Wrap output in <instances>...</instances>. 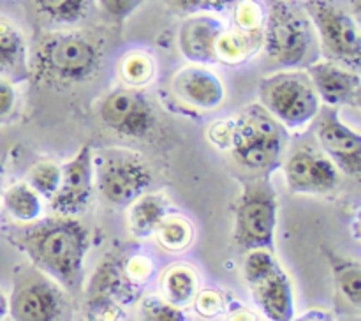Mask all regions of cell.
Segmentation results:
<instances>
[{"label": "cell", "instance_id": "6da1fadb", "mask_svg": "<svg viewBox=\"0 0 361 321\" xmlns=\"http://www.w3.org/2000/svg\"><path fill=\"white\" fill-rule=\"evenodd\" d=\"M13 242L39 270L66 288H76L81 282L92 236L78 217L55 214L39 219L23 228Z\"/></svg>", "mask_w": 361, "mask_h": 321}, {"label": "cell", "instance_id": "7a4b0ae2", "mask_svg": "<svg viewBox=\"0 0 361 321\" xmlns=\"http://www.w3.org/2000/svg\"><path fill=\"white\" fill-rule=\"evenodd\" d=\"M233 116L229 152L256 176H270L284 162L288 131L259 104L245 106Z\"/></svg>", "mask_w": 361, "mask_h": 321}, {"label": "cell", "instance_id": "3957f363", "mask_svg": "<svg viewBox=\"0 0 361 321\" xmlns=\"http://www.w3.org/2000/svg\"><path fill=\"white\" fill-rule=\"evenodd\" d=\"M102 55L94 41L66 32L42 39L32 62L35 81L53 87H71L90 81L101 69Z\"/></svg>", "mask_w": 361, "mask_h": 321}, {"label": "cell", "instance_id": "277c9868", "mask_svg": "<svg viewBox=\"0 0 361 321\" xmlns=\"http://www.w3.org/2000/svg\"><path fill=\"white\" fill-rule=\"evenodd\" d=\"M259 104L288 133H302L321 113V101L302 71H279L259 81Z\"/></svg>", "mask_w": 361, "mask_h": 321}, {"label": "cell", "instance_id": "5b68a950", "mask_svg": "<svg viewBox=\"0 0 361 321\" xmlns=\"http://www.w3.org/2000/svg\"><path fill=\"white\" fill-rule=\"evenodd\" d=\"M279 196L268 176H254L242 186L235 205V242L240 249L274 250Z\"/></svg>", "mask_w": 361, "mask_h": 321}, {"label": "cell", "instance_id": "8992f818", "mask_svg": "<svg viewBox=\"0 0 361 321\" xmlns=\"http://www.w3.org/2000/svg\"><path fill=\"white\" fill-rule=\"evenodd\" d=\"M242 272L254 302L268 320L291 321L295 317L293 282L282 270L274 250H247Z\"/></svg>", "mask_w": 361, "mask_h": 321}, {"label": "cell", "instance_id": "52a82bcc", "mask_svg": "<svg viewBox=\"0 0 361 321\" xmlns=\"http://www.w3.org/2000/svg\"><path fill=\"white\" fill-rule=\"evenodd\" d=\"M94 176L101 196L115 207H129L154 183L152 169L143 157L127 150L94 155Z\"/></svg>", "mask_w": 361, "mask_h": 321}, {"label": "cell", "instance_id": "ba28073f", "mask_svg": "<svg viewBox=\"0 0 361 321\" xmlns=\"http://www.w3.org/2000/svg\"><path fill=\"white\" fill-rule=\"evenodd\" d=\"M305 9L319 32L328 60L358 71L361 41L356 21L328 0H307Z\"/></svg>", "mask_w": 361, "mask_h": 321}, {"label": "cell", "instance_id": "9c48e42d", "mask_svg": "<svg viewBox=\"0 0 361 321\" xmlns=\"http://www.w3.org/2000/svg\"><path fill=\"white\" fill-rule=\"evenodd\" d=\"M99 119L123 138H145L155 126V111L147 95L136 88H115L99 104Z\"/></svg>", "mask_w": 361, "mask_h": 321}, {"label": "cell", "instance_id": "30bf717a", "mask_svg": "<svg viewBox=\"0 0 361 321\" xmlns=\"http://www.w3.org/2000/svg\"><path fill=\"white\" fill-rule=\"evenodd\" d=\"M310 34L295 11L279 2L271 7L267 25L264 48L274 62L284 67H298L307 59Z\"/></svg>", "mask_w": 361, "mask_h": 321}, {"label": "cell", "instance_id": "8fae6325", "mask_svg": "<svg viewBox=\"0 0 361 321\" xmlns=\"http://www.w3.org/2000/svg\"><path fill=\"white\" fill-rule=\"evenodd\" d=\"M94 187V152L90 145H83L74 157L62 164V182L49 201L51 212L56 215L78 217L90 205Z\"/></svg>", "mask_w": 361, "mask_h": 321}, {"label": "cell", "instance_id": "7c38bea8", "mask_svg": "<svg viewBox=\"0 0 361 321\" xmlns=\"http://www.w3.org/2000/svg\"><path fill=\"white\" fill-rule=\"evenodd\" d=\"M307 76L319 97L321 104L330 108H360L361 78L358 71L331 60H317L307 67Z\"/></svg>", "mask_w": 361, "mask_h": 321}, {"label": "cell", "instance_id": "4fadbf2b", "mask_svg": "<svg viewBox=\"0 0 361 321\" xmlns=\"http://www.w3.org/2000/svg\"><path fill=\"white\" fill-rule=\"evenodd\" d=\"M316 136L323 154L335 162L341 173L358 178L361 171V136L338 116L335 108L321 116Z\"/></svg>", "mask_w": 361, "mask_h": 321}, {"label": "cell", "instance_id": "5bb4252c", "mask_svg": "<svg viewBox=\"0 0 361 321\" xmlns=\"http://www.w3.org/2000/svg\"><path fill=\"white\" fill-rule=\"evenodd\" d=\"M171 90L183 104L203 111L217 109L226 99L224 81L201 63H190L176 71L171 80Z\"/></svg>", "mask_w": 361, "mask_h": 321}, {"label": "cell", "instance_id": "9a60e30c", "mask_svg": "<svg viewBox=\"0 0 361 321\" xmlns=\"http://www.w3.org/2000/svg\"><path fill=\"white\" fill-rule=\"evenodd\" d=\"M62 309V293L48 279H30L16 286L9 300L14 321H56Z\"/></svg>", "mask_w": 361, "mask_h": 321}, {"label": "cell", "instance_id": "2e32d148", "mask_svg": "<svg viewBox=\"0 0 361 321\" xmlns=\"http://www.w3.org/2000/svg\"><path fill=\"white\" fill-rule=\"evenodd\" d=\"M222 32V25L214 18L200 16L185 21L178 35L182 55L190 63H215V42Z\"/></svg>", "mask_w": 361, "mask_h": 321}, {"label": "cell", "instance_id": "e0dca14e", "mask_svg": "<svg viewBox=\"0 0 361 321\" xmlns=\"http://www.w3.org/2000/svg\"><path fill=\"white\" fill-rule=\"evenodd\" d=\"M169 214V200L162 193H145L127 207V226L136 238L154 236L162 219Z\"/></svg>", "mask_w": 361, "mask_h": 321}, {"label": "cell", "instance_id": "ac0fdd59", "mask_svg": "<svg viewBox=\"0 0 361 321\" xmlns=\"http://www.w3.org/2000/svg\"><path fill=\"white\" fill-rule=\"evenodd\" d=\"M2 205L7 214L23 224L42 219L44 214V200L28 186L27 182H16L4 193Z\"/></svg>", "mask_w": 361, "mask_h": 321}, {"label": "cell", "instance_id": "d6986e66", "mask_svg": "<svg viewBox=\"0 0 361 321\" xmlns=\"http://www.w3.org/2000/svg\"><path fill=\"white\" fill-rule=\"evenodd\" d=\"M161 291L162 298L180 309L190 305L197 293L196 272L185 265H175V267L168 268L166 274L162 275Z\"/></svg>", "mask_w": 361, "mask_h": 321}, {"label": "cell", "instance_id": "ffe728a7", "mask_svg": "<svg viewBox=\"0 0 361 321\" xmlns=\"http://www.w3.org/2000/svg\"><path fill=\"white\" fill-rule=\"evenodd\" d=\"M257 42L250 32H221L215 42V60L228 66H240L256 53Z\"/></svg>", "mask_w": 361, "mask_h": 321}, {"label": "cell", "instance_id": "44dd1931", "mask_svg": "<svg viewBox=\"0 0 361 321\" xmlns=\"http://www.w3.org/2000/svg\"><path fill=\"white\" fill-rule=\"evenodd\" d=\"M326 258L334 270L335 281L342 295L348 298L351 305L360 307L361 303V267L358 261L349 260L337 253L326 250Z\"/></svg>", "mask_w": 361, "mask_h": 321}, {"label": "cell", "instance_id": "7402d4cb", "mask_svg": "<svg viewBox=\"0 0 361 321\" xmlns=\"http://www.w3.org/2000/svg\"><path fill=\"white\" fill-rule=\"evenodd\" d=\"M154 236L159 246L164 247L169 253L185 250L194 240V226L185 215L168 214L162 219L161 224L155 229Z\"/></svg>", "mask_w": 361, "mask_h": 321}, {"label": "cell", "instance_id": "603a6c76", "mask_svg": "<svg viewBox=\"0 0 361 321\" xmlns=\"http://www.w3.org/2000/svg\"><path fill=\"white\" fill-rule=\"evenodd\" d=\"M314 157H316V152L312 148H296L282 162L286 182H288L291 193L310 194V175H312Z\"/></svg>", "mask_w": 361, "mask_h": 321}, {"label": "cell", "instance_id": "cb8c5ba5", "mask_svg": "<svg viewBox=\"0 0 361 321\" xmlns=\"http://www.w3.org/2000/svg\"><path fill=\"white\" fill-rule=\"evenodd\" d=\"M155 71L157 69H155V62L152 56H148L147 53L134 52L123 56L118 73L127 88L141 90L154 81Z\"/></svg>", "mask_w": 361, "mask_h": 321}, {"label": "cell", "instance_id": "d4e9b609", "mask_svg": "<svg viewBox=\"0 0 361 321\" xmlns=\"http://www.w3.org/2000/svg\"><path fill=\"white\" fill-rule=\"evenodd\" d=\"M25 56V39L6 18H0V73L16 69Z\"/></svg>", "mask_w": 361, "mask_h": 321}, {"label": "cell", "instance_id": "484cf974", "mask_svg": "<svg viewBox=\"0 0 361 321\" xmlns=\"http://www.w3.org/2000/svg\"><path fill=\"white\" fill-rule=\"evenodd\" d=\"M25 182L39 194L44 201H51L62 182V166L53 161L35 162Z\"/></svg>", "mask_w": 361, "mask_h": 321}, {"label": "cell", "instance_id": "4316f807", "mask_svg": "<svg viewBox=\"0 0 361 321\" xmlns=\"http://www.w3.org/2000/svg\"><path fill=\"white\" fill-rule=\"evenodd\" d=\"M37 9L53 21L74 23L87 13L88 0H34Z\"/></svg>", "mask_w": 361, "mask_h": 321}, {"label": "cell", "instance_id": "83f0119b", "mask_svg": "<svg viewBox=\"0 0 361 321\" xmlns=\"http://www.w3.org/2000/svg\"><path fill=\"white\" fill-rule=\"evenodd\" d=\"M140 321H187L185 313L162 296H145L140 303Z\"/></svg>", "mask_w": 361, "mask_h": 321}, {"label": "cell", "instance_id": "f1b7e54d", "mask_svg": "<svg viewBox=\"0 0 361 321\" xmlns=\"http://www.w3.org/2000/svg\"><path fill=\"white\" fill-rule=\"evenodd\" d=\"M85 317L87 321H120L123 317V309L116 296L108 293H90Z\"/></svg>", "mask_w": 361, "mask_h": 321}, {"label": "cell", "instance_id": "f546056e", "mask_svg": "<svg viewBox=\"0 0 361 321\" xmlns=\"http://www.w3.org/2000/svg\"><path fill=\"white\" fill-rule=\"evenodd\" d=\"M154 261L150 256H145V254H134L130 256L126 263L122 265V277L123 284L130 286H143L154 275Z\"/></svg>", "mask_w": 361, "mask_h": 321}, {"label": "cell", "instance_id": "4dcf8cb0", "mask_svg": "<svg viewBox=\"0 0 361 321\" xmlns=\"http://www.w3.org/2000/svg\"><path fill=\"white\" fill-rule=\"evenodd\" d=\"M194 310L200 314L201 317H207V320H214V317L221 316L224 313V296H222L221 291L217 289H201V291L196 293L192 300Z\"/></svg>", "mask_w": 361, "mask_h": 321}, {"label": "cell", "instance_id": "1f68e13d", "mask_svg": "<svg viewBox=\"0 0 361 321\" xmlns=\"http://www.w3.org/2000/svg\"><path fill=\"white\" fill-rule=\"evenodd\" d=\"M233 136V116H226V119L215 120L207 131V138L215 148L219 150H229Z\"/></svg>", "mask_w": 361, "mask_h": 321}, {"label": "cell", "instance_id": "d6a6232c", "mask_svg": "<svg viewBox=\"0 0 361 321\" xmlns=\"http://www.w3.org/2000/svg\"><path fill=\"white\" fill-rule=\"evenodd\" d=\"M236 23L243 32L256 30L261 25V9L254 2H243L236 9Z\"/></svg>", "mask_w": 361, "mask_h": 321}, {"label": "cell", "instance_id": "836d02e7", "mask_svg": "<svg viewBox=\"0 0 361 321\" xmlns=\"http://www.w3.org/2000/svg\"><path fill=\"white\" fill-rule=\"evenodd\" d=\"M18 94L16 87L11 80L6 76H0V120L7 119L13 115L14 108H16Z\"/></svg>", "mask_w": 361, "mask_h": 321}, {"label": "cell", "instance_id": "e575fe53", "mask_svg": "<svg viewBox=\"0 0 361 321\" xmlns=\"http://www.w3.org/2000/svg\"><path fill=\"white\" fill-rule=\"evenodd\" d=\"M101 7L113 18H126L136 9L141 0H99Z\"/></svg>", "mask_w": 361, "mask_h": 321}, {"label": "cell", "instance_id": "d590c367", "mask_svg": "<svg viewBox=\"0 0 361 321\" xmlns=\"http://www.w3.org/2000/svg\"><path fill=\"white\" fill-rule=\"evenodd\" d=\"M291 321H334V316L324 309H310L300 317H296V320L293 317Z\"/></svg>", "mask_w": 361, "mask_h": 321}, {"label": "cell", "instance_id": "8d00e7d4", "mask_svg": "<svg viewBox=\"0 0 361 321\" xmlns=\"http://www.w3.org/2000/svg\"><path fill=\"white\" fill-rule=\"evenodd\" d=\"M228 321H259L254 313H249V310H238V313L231 314L228 317Z\"/></svg>", "mask_w": 361, "mask_h": 321}, {"label": "cell", "instance_id": "74e56055", "mask_svg": "<svg viewBox=\"0 0 361 321\" xmlns=\"http://www.w3.org/2000/svg\"><path fill=\"white\" fill-rule=\"evenodd\" d=\"M203 7H210V9H224L229 4L236 2V0H201Z\"/></svg>", "mask_w": 361, "mask_h": 321}, {"label": "cell", "instance_id": "f35d334b", "mask_svg": "<svg viewBox=\"0 0 361 321\" xmlns=\"http://www.w3.org/2000/svg\"><path fill=\"white\" fill-rule=\"evenodd\" d=\"M7 313H9V300L6 298V295L0 289V320H4Z\"/></svg>", "mask_w": 361, "mask_h": 321}]
</instances>
